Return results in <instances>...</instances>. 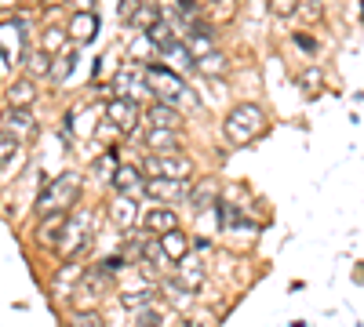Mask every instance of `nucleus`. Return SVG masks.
Instances as JSON below:
<instances>
[{
    "label": "nucleus",
    "instance_id": "obj_8",
    "mask_svg": "<svg viewBox=\"0 0 364 327\" xmlns=\"http://www.w3.org/2000/svg\"><path fill=\"white\" fill-rule=\"evenodd\" d=\"M139 102L135 99H109L106 102V121L113 124V128H120V131H132L135 124H139Z\"/></svg>",
    "mask_w": 364,
    "mask_h": 327
},
{
    "label": "nucleus",
    "instance_id": "obj_15",
    "mask_svg": "<svg viewBox=\"0 0 364 327\" xmlns=\"http://www.w3.org/2000/svg\"><path fill=\"white\" fill-rule=\"evenodd\" d=\"M175 280L182 284V287H186V291H200V284H204V265H200V258L197 255H186V258H182L178 262V273H175Z\"/></svg>",
    "mask_w": 364,
    "mask_h": 327
},
{
    "label": "nucleus",
    "instance_id": "obj_36",
    "mask_svg": "<svg viewBox=\"0 0 364 327\" xmlns=\"http://www.w3.org/2000/svg\"><path fill=\"white\" fill-rule=\"evenodd\" d=\"M291 40H295L302 51H317V40H314L310 33H291Z\"/></svg>",
    "mask_w": 364,
    "mask_h": 327
},
{
    "label": "nucleus",
    "instance_id": "obj_6",
    "mask_svg": "<svg viewBox=\"0 0 364 327\" xmlns=\"http://www.w3.org/2000/svg\"><path fill=\"white\" fill-rule=\"evenodd\" d=\"M146 87L157 95V102H164V106H171L178 95H186V84H182V77L171 70V66H149L146 73Z\"/></svg>",
    "mask_w": 364,
    "mask_h": 327
},
{
    "label": "nucleus",
    "instance_id": "obj_5",
    "mask_svg": "<svg viewBox=\"0 0 364 327\" xmlns=\"http://www.w3.org/2000/svg\"><path fill=\"white\" fill-rule=\"evenodd\" d=\"M142 171L149 178H161V182H190V174H193V160L190 157H182V153H171V157H154L149 153Z\"/></svg>",
    "mask_w": 364,
    "mask_h": 327
},
{
    "label": "nucleus",
    "instance_id": "obj_16",
    "mask_svg": "<svg viewBox=\"0 0 364 327\" xmlns=\"http://www.w3.org/2000/svg\"><path fill=\"white\" fill-rule=\"evenodd\" d=\"M142 222H146V233H154V236H157V233L168 236V233L178 229V215L171 211V207H154V211H149Z\"/></svg>",
    "mask_w": 364,
    "mask_h": 327
},
{
    "label": "nucleus",
    "instance_id": "obj_21",
    "mask_svg": "<svg viewBox=\"0 0 364 327\" xmlns=\"http://www.w3.org/2000/svg\"><path fill=\"white\" fill-rule=\"evenodd\" d=\"M70 33L77 37V44H87L91 37L99 33V15H95V11H77V15H73V26H70Z\"/></svg>",
    "mask_w": 364,
    "mask_h": 327
},
{
    "label": "nucleus",
    "instance_id": "obj_22",
    "mask_svg": "<svg viewBox=\"0 0 364 327\" xmlns=\"http://www.w3.org/2000/svg\"><path fill=\"white\" fill-rule=\"evenodd\" d=\"M77 62H80V55H77V48H66V51H58V58H55V66H51V80L55 84H63V80H70V73L77 70Z\"/></svg>",
    "mask_w": 364,
    "mask_h": 327
},
{
    "label": "nucleus",
    "instance_id": "obj_25",
    "mask_svg": "<svg viewBox=\"0 0 364 327\" xmlns=\"http://www.w3.org/2000/svg\"><path fill=\"white\" fill-rule=\"evenodd\" d=\"M22 62L29 66V80H33V77H41V73H51V55H48L44 48H33V51L26 48Z\"/></svg>",
    "mask_w": 364,
    "mask_h": 327
},
{
    "label": "nucleus",
    "instance_id": "obj_23",
    "mask_svg": "<svg viewBox=\"0 0 364 327\" xmlns=\"http://www.w3.org/2000/svg\"><path fill=\"white\" fill-rule=\"evenodd\" d=\"M37 99V87H33V80L29 77H18L15 84H11V92H8V102L15 106V109H29V102Z\"/></svg>",
    "mask_w": 364,
    "mask_h": 327
},
{
    "label": "nucleus",
    "instance_id": "obj_17",
    "mask_svg": "<svg viewBox=\"0 0 364 327\" xmlns=\"http://www.w3.org/2000/svg\"><path fill=\"white\" fill-rule=\"evenodd\" d=\"M4 131H11L15 138H18V135H33V131H37L33 113H29V109H15V106H8V113H4Z\"/></svg>",
    "mask_w": 364,
    "mask_h": 327
},
{
    "label": "nucleus",
    "instance_id": "obj_30",
    "mask_svg": "<svg viewBox=\"0 0 364 327\" xmlns=\"http://www.w3.org/2000/svg\"><path fill=\"white\" fill-rule=\"evenodd\" d=\"M41 48H44L48 55H51V51H58V48L66 51V29H58V26H51L48 33H44V40H41Z\"/></svg>",
    "mask_w": 364,
    "mask_h": 327
},
{
    "label": "nucleus",
    "instance_id": "obj_27",
    "mask_svg": "<svg viewBox=\"0 0 364 327\" xmlns=\"http://www.w3.org/2000/svg\"><path fill=\"white\" fill-rule=\"evenodd\" d=\"M168 299H171V302H175L182 313H186V309L193 306V291H186L178 280H168Z\"/></svg>",
    "mask_w": 364,
    "mask_h": 327
},
{
    "label": "nucleus",
    "instance_id": "obj_13",
    "mask_svg": "<svg viewBox=\"0 0 364 327\" xmlns=\"http://www.w3.org/2000/svg\"><path fill=\"white\" fill-rule=\"evenodd\" d=\"M178 145H182V131H161V128L146 131V150H154V157H171Z\"/></svg>",
    "mask_w": 364,
    "mask_h": 327
},
{
    "label": "nucleus",
    "instance_id": "obj_3",
    "mask_svg": "<svg viewBox=\"0 0 364 327\" xmlns=\"http://www.w3.org/2000/svg\"><path fill=\"white\" fill-rule=\"evenodd\" d=\"M109 291V277L102 270H84L80 280L73 284V306L77 313H99V302Z\"/></svg>",
    "mask_w": 364,
    "mask_h": 327
},
{
    "label": "nucleus",
    "instance_id": "obj_14",
    "mask_svg": "<svg viewBox=\"0 0 364 327\" xmlns=\"http://www.w3.org/2000/svg\"><path fill=\"white\" fill-rule=\"evenodd\" d=\"M66 222L70 215H51V218H41V229H37V244L41 248H55L63 244V233H66Z\"/></svg>",
    "mask_w": 364,
    "mask_h": 327
},
{
    "label": "nucleus",
    "instance_id": "obj_33",
    "mask_svg": "<svg viewBox=\"0 0 364 327\" xmlns=\"http://www.w3.org/2000/svg\"><path fill=\"white\" fill-rule=\"evenodd\" d=\"M73 327H106V320H102V313H77Z\"/></svg>",
    "mask_w": 364,
    "mask_h": 327
},
{
    "label": "nucleus",
    "instance_id": "obj_31",
    "mask_svg": "<svg viewBox=\"0 0 364 327\" xmlns=\"http://www.w3.org/2000/svg\"><path fill=\"white\" fill-rule=\"evenodd\" d=\"M164 58H171L175 66H190V70H193V55H190V48L182 44V40H178V44H171V48L164 51Z\"/></svg>",
    "mask_w": 364,
    "mask_h": 327
},
{
    "label": "nucleus",
    "instance_id": "obj_34",
    "mask_svg": "<svg viewBox=\"0 0 364 327\" xmlns=\"http://www.w3.org/2000/svg\"><path fill=\"white\" fill-rule=\"evenodd\" d=\"M269 11L277 18H291V15H299V4H291V0H277V4H269Z\"/></svg>",
    "mask_w": 364,
    "mask_h": 327
},
{
    "label": "nucleus",
    "instance_id": "obj_12",
    "mask_svg": "<svg viewBox=\"0 0 364 327\" xmlns=\"http://www.w3.org/2000/svg\"><path fill=\"white\" fill-rule=\"evenodd\" d=\"M219 204V182L215 178H200V182L190 189V207H193V215H204L208 207H215Z\"/></svg>",
    "mask_w": 364,
    "mask_h": 327
},
{
    "label": "nucleus",
    "instance_id": "obj_2",
    "mask_svg": "<svg viewBox=\"0 0 364 327\" xmlns=\"http://www.w3.org/2000/svg\"><path fill=\"white\" fill-rule=\"evenodd\" d=\"M262 131H266V113H262V106H255V102L233 106V109L226 113V121H223V135H226L230 145H248V142H255Z\"/></svg>",
    "mask_w": 364,
    "mask_h": 327
},
{
    "label": "nucleus",
    "instance_id": "obj_9",
    "mask_svg": "<svg viewBox=\"0 0 364 327\" xmlns=\"http://www.w3.org/2000/svg\"><path fill=\"white\" fill-rule=\"evenodd\" d=\"M124 11V18L132 22V29H139V33H149V29H154L161 18H164V11H161V4H124L120 8Z\"/></svg>",
    "mask_w": 364,
    "mask_h": 327
},
{
    "label": "nucleus",
    "instance_id": "obj_29",
    "mask_svg": "<svg viewBox=\"0 0 364 327\" xmlns=\"http://www.w3.org/2000/svg\"><path fill=\"white\" fill-rule=\"evenodd\" d=\"M135 323H139V327H161V323H164V309L146 306V309H139V313H135Z\"/></svg>",
    "mask_w": 364,
    "mask_h": 327
},
{
    "label": "nucleus",
    "instance_id": "obj_32",
    "mask_svg": "<svg viewBox=\"0 0 364 327\" xmlns=\"http://www.w3.org/2000/svg\"><path fill=\"white\" fill-rule=\"evenodd\" d=\"M117 167H120V164H117V153H113V150H106V157H99V160H95V174H102L106 182H113Z\"/></svg>",
    "mask_w": 364,
    "mask_h": 327
},
{
    "label": "nucleus",
    "instance_id": "obj_19",
    "mask_svg": "<svg viewBox=\"0 0 364 327\" xmlns=\"http://www.w3.org/2000/svg\"><path fill=\"white\" fill-rule=\"evenodd\" d=\"M164 251H161V240L157 236H149V240H142V255H139V265L146 273H161L164 270Z\"/></svg>",
    "mask_w": 364,
    "mask_h": 327
},
{
    "label": "nucleus",
    "instance_id": "obj_20",
    "mask_svg": "<svg viewBox=\"0 0 364 327\" xmlns=\"http://www.w3.org/2000/svg\"><path fill=\"white\" fill-rule=\"evenodd\" d=\"M190 182H161V178H146V193L157 200H171V196H190Z\"/></svg>",
    "mask_w": 364,
    "mask_h": 327
},
{
    "label": "nucleus",
    "instance_id": "obj_28",
    "mask_svg": "<svg viewBox=\"0 0 364 327\" xmlns=\"http://www.w3.org/2000/svg\"><path fill=\"white\" fill-rule=\"evenodd\" d=\"M18 157V138L11 131H0V167H4L8 160Z\"/></svg>",
    "mask_w": 364,
    "mask_h": 327
},
{
    "label": "nucleus",
    "instance_id": "obj_4",
    "mask_svg": "<svg viewBox=\"0 0 364 327\" xmlns=\"http://www.w3.org/2000/svg\"><path fill=\"white\" fill-rule=\"evenodd\" d=\"M91 222H95V211H77V215L66 222V233H63L66 240L58 244V255L66 258V265L91 248Z\"/></svg>",
    "mask_w": 364,
    "mask_h": 327
},
{
    "label": "nucleus",
    "instance_id": "obj_24",
    "mask_svg": "<svg viewBox=\"0 0 364 327\" xmlns=\"http://www.w3.org/2000/svg\"><path fill=\"white\" fill-rule=\"evenodd\" d=\"M193 70H197V73H204V77H223V73L230 70V58H226L223 51H211V55L197 58Z\"/></svg>",
    "mask_w": 364,
    "mask_h": 327
},
{
    "label": "nucleus",
    "instance_id": "obj_7",
    "mask_svg": "<svg viewBox=\"0 0 364 327\" xmlns=\"http://www.w3.org/2000/svg\"><path fill=\"white\" fill-rule=\"evenodd\" d=\"M106 215H109V222H113L120 233H132L135 222H139V200H135V196H113L109 207H106Z\"/></svg>",
    "mask_w": 364,
    "mask_h": 327
},
{
    "label": "nucleus",
    "instance_id": "obj_35",
    "mask_svg": "<svg viewBox=\"0 0 364 327\" xmlns=\"http://www.w3.org/2000/svg\"><path fill=\"white\" fill-rule=\"evenodd\" d=\"M299 84H302V87H310V92H317V87H321V70H317V66H310L306 73L299 77Z\"/></svg>",
    "mask_w": 364,
    "mask_h": 327
},
{
    "label": "nucleus",
    "instance_id": "obj_10",
    "mask_svg": "<svg viewBox=\"0 0 364 327\" xmlns=\"http://www.w3.org/2000/svg\"><path fill=\"white\" fill-rule=\"evenodd\" d=\"M113 189H117V196H135L139 189H146L142 167L139 164H120L117 174H113Z\"/></svg>",
    "mask_w": 364,
    "mask_h": 327
},
{
    "label": "nucleus",
    "instance_id": "obj_26",
    "mask_svg": "<svg viewBox=\"0 0 364 327\" xmlns=\"http://www.w3.org/2000/svg\"><path fill=\"white\" fill-rule=\"evenodd\" d=\"M157 302V287H142V291H128V294H120V306L124 309H146V306H154Z\"/></svg>",
    "mask_w": 364,
    "mask_h": 327
},
{
    "label": "nucleus",
    "instance_id": "obj_18",
    "mask_svg": "<svg viewBox=\"0 0 364 327\" xmlns=\"http://www.w3.org/2000/svg\"><path fill=\"white\" fill-rule=\"evenodd\" d=\"M157 240H161V251H164V258L168 262H182V258H186L190 255V236L186 233H168V236H157Z\"/></svg>",
    "mask_w": 364,
    "mask_h": 327
},
{
    "label": "nucleus",
    "instance_id": "obj_11",
    "mask_svg": "<svg viewBox=\"0 0 364 327\" xmlns=\"http://www.w3.org/2000/svg\"><path fill=\"white\" fill-rule=\"evenodd\" d=\"M146 121H149V128H161V131H182V113L175 106H164V102L149 106Z\"/></svg>",
    "mask_w": 364,
    "mask_h": 327
},
{
    "label": "nucleus",
    "instance_id": "obj_1",
    "mask_svg": "<svg viewBox=\"0 0 364 327\" xmlns=\"http://www.w3.org/2000/svg\"><path fill=\"white\" fill-rule=\"evenodd\" d=\"M77 196H80V174H77V171L58 174V178H51V182L41 189V196H37V215H41V218L70 215L73 204H77Z\"/></svg>",
    "mask_w": 364,
    "mask_h": 327
}]
</instances>
